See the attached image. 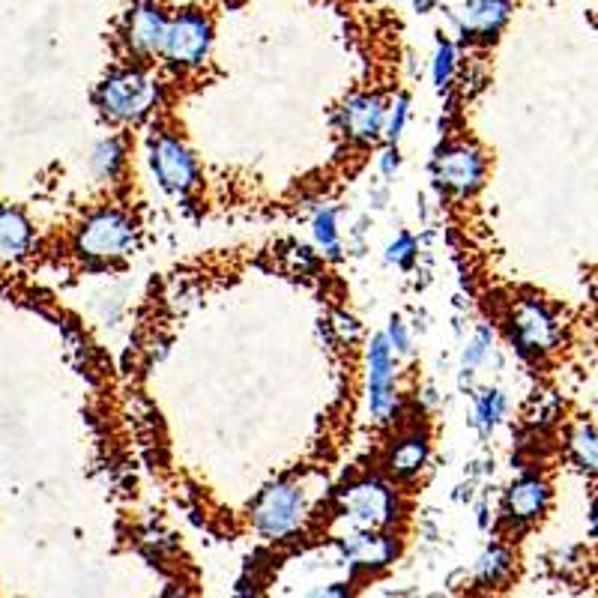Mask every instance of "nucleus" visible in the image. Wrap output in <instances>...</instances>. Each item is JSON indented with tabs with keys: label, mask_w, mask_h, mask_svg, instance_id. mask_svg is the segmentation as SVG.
<instances>
[{
	"label": "nucleus",
	"mask_w": 598,
	"mask_h": 598,
	"mask_svg": "<svg viewBox=\"0 0 598 598\" xmlns=\"http://www.w3.org/2000/svg\"><path fill=\"white\" fill-rule=\"evenodd\" d=\"M159 102V84L141 69H120L99 87V105L111 120L138 123Z\"/></svg>",
	"instance_id": "f257e3e1"
},
{
	"label": "nucleus",
	"mask_w": 598,
	"mask_h": 598,
	"mask_svg": "<svg viewBox=\"0 0 598 598\" xmlns=\"http://www.w3.org/2000/svg\"><path fill=\"white\" fill-rule=\"evenodd\" d=\"M338 509L341 518L353 527V530H371L380 533L395 521L398 503L395 494L386 482L380 479H359L353 485H347L338 497Z\"/></svg>",
	"instance_id": "f03ea898"
},
{
	"label": "nucleus",
	"mask_w": 598,
	"mask_h": 598,
	"mask_svg": "<svg viewBox=\"0 0 598 598\" xmlns=\"http://www.w3.org/2000/svg\"><path fill=\"white\" fill-rule=\"evenodd\" d=\"M302 518H305V497L297 485L288 482L270 485L252 509L255 530L270 542L291 539L302 527Z\"/></svg>",
	"instance_id": "7ed1b4c3"
},
{
	"label": "nucleus",
	"mask_w": 598,
	"mask_h": 598,
	"mask_svg": "<svg viewBox=\"0 0 598 598\" xmlns=\"http://www.w3.org/2000/svg\"><path fill=\"white\" fill-rule=\"evenodd\" d=\"M135 246V225L120 210H102L78 231V252L96 261H114L129 255Z\"/></svg>",
	"instance_id": "20e7f679"
},
{
	"label": "nucleus",
	"mask_w": 598,
	"mask_h": 598,
	"mask_svg": "<svg viewBox=\"0 0 598 598\" xmlns=\"http://www.w3.org/2000/svg\"><path fill=\"white\" fill-rule=\"evenodd\" d=\"M431 174L443 192L455 198H467L485 180V156L473 144H449L437 153Z\"/></svg>",
	"instance_id": "39448f33"
},
{
	"label": "nucleus",
	"mask_w": 598,
	"mask_h": 598,
	"mask_svg": "<svg viewBox=\"0 0 598 598\" xmlns=\"http://www.w3.org/2000/svg\"><path fill=\"white\" fill-rule=\"evenodd\" d=\"M213 45V24L204 12L189 9L180 12L171 24H168V36H165V60L174 66H198L204 63L207 51Z\"/></svg>",
	"instance_id": "423d86ee"
},
{
	"label": "nucleus",
	"mask_w": 598,
	"mask_h": 598,
	"mask_svg": "<svg viewBox=\"0 0 598 598\" xmlns=\"http://www.w3.org/2000/svg\"><path fill=\"white\" fill-rule=\"evenodd\" d=\"M395 410V353L386 335H374L368 344V413L374 422H389Z\"/></svg>",
	"instance_id": "0eeeda50"
},
{
	"label": "nucleus",
	"mask_w": 598,
	"mask_h": 598,
	"mask_svg": "<svg viewBox=\"0 0 598 598\" xmlns=\"http://www.w3.org/2000/svg\"><path fill=\"white\" fill-rule=\"evenodd\" d=\"M512 338L524 353H548L560 341V323L545 302L521 299L512 311Z\"/></svg>",
	"instance_id": "6e6552de"
},
{
	"label": "nucleus",
	"mask_w": 598,
	"mask_h": 598,
	"mask_svg": "<svg viewBox=\"0 0 598 598\" xmlns=\"http://www.w3.org/2000/svg\"><path fill=\"white\" fill-rule=\"evenodd\" d=\"M150 165H153L159 186L171 195H186L198 180V168H195L189 147L180 138H171V135H162V138L153 141Z\"/></svg>",
	"instance_id": "1a4fd4ad"
},
{
	"label": "nucleus",
	"mask_w": 598,
	"mask_h": 598,
	"mask_svg": "<svg viewBox=\"0 0 598 598\" xmlns=\"http://www.w3.org/2000/svg\"><path fill=\"white\" fill-rule=\"evenodd\" d=\"M386 117H389V108L383 105L380 96L374 93H359V96H350L341 111H338V126L341 132L356 141V144H371L377 141L383 132H386Z\"/></svg>",
	"instance_id": "9d476101"
},
{
	"label": "nucleus",
	"mask_w": 598,
	"mask_h": 598,
	"mask_svg": "<svg viewBox=\"0 0 598 598\" xmlns=\"http://www.w3.org/2000/svg\"><path fill=\"white\" fill-rule=\"evenodd\" d=\"M168 18L156 3H138L129 15H126V45L138 54V57H153L162 54L165 48V36H168Z\"/></svg>",
	"instance_id": "9b49d317"
},
{
	"label": "nucleus",
	"mask_w": 598,
	"mask_h": 598,
	"mask_svg": "<svg viewBox=\"0 0 598 598\" xmlns=\"http://www.w3.org/2000/svg\"><path fill=\"white\" fill-rule=\"evenodd\" d=\"M548 500H551V488H548L545 479L521 476L509 485V491L503 497V515H506L509 524L524 527V524H533L545 515Z\"/></svg>",
	"instance_id": "f8f14e48"
},
{
	"label": "nucleus",
	"mask_w": 598,
	"mask_h": 598,
	"mask_svg": "<svg viewBox=\"0 0 598 598\" xmlns=\"http://www.w3.org/2000/svg\"><path fill=\"white\" fill-rule=\"evenodd\" d=\"M341 548V557L347 566L353 569H386L395 554H398V545L395 539H389L386 533H371V530H356L350 536H344L338 542Z\"/></svg>",
	"instance_id": "ddd939ff"
},
{
	"label": "nucleus",
	"mask_w": 598,
	"mask_h": 598,
	"mask_svg": "<svg viewBox=\"0 0 598 598\" xmlns=\"http://www.w3.org/2000/svg\"><path fill=\"white\" fill-rule=\"evenodd\" d=\"M512 12V0H467L461 9V30L473 39H494Z\"/></svg>",
	"instance_id": "4468645a"
},
{
	"label": "nucleus",
	"mask_w": 598,
	"mask_h": 598,
	"mask_svg": "<svg viewBox=\"0 0 598 598\" xmlns=\"http://www.w3.org/2000/svg\"><path fill=\"white\" fill-rule=\"evenodd\" d=\"M425 461H428V440L422 434H407L389 449L386 470L395 479H413V476L422 473Z\"/></svg>",
	"instance_id": "2eb2a0df"
},
{
	"label": "nucleus",
	"mask_w": 598,
	"mask_h": 598,
	"mask_svg": "<svg viewBox=\"0 0 598 598\" xmlns=\"http://www.w3.org/2000/svg\"><path fill=\"white\" fill-rule=\"evenodd\" d=\"M30 249V225L18 210L0 207V258L12 261Z\"/></svg>",
	"instance_id": "dca6fc26"
},
{
	"label": "nucleus",
	"mask_w": 598,
	"mask_h": 598,
	"mask_svg": "<svg viewBox=\"0 0 598 598\" xmlns=\"http://www.w3.org/2000/svg\"><path fill=\"white\" fill-rule=\"evenodd\" d=\"M569 455L575 461V467H581L584 473L598 476V428L590 422H578L569 431Z\"/></svg>",
	"instance_id": "f3484780"
},
{
	"label": "nucleus",
	"mask_w": 598,
	"mask_h": 598,
	"mask_svg": "<svg viewBox=\"0 0 598 598\" xmlns=\"http://www.w3.org/2000/svg\"><path fill=\"white\" fill-rule=\"evenodd\" d=\"M311 234H314V243H317V249H320L326 258H332V261H338V258H341L338 216H335V210H332V207H320V210L314 213V219H311Z\"/></svg>",
	"instance_id": "a211bd4d"
},
{
	"label": "nucleus",
	"mask_w": 598,
	"mask_h": 598,
	"mask_svg": "<svg viewBox=\"0 0 598 598\" xmlns=\"http://www.w3.org/2000/svg\"><path fill=\"white\" fill-rule=\"evenodd\" d=\"M512 563H515L512 554L506 548L494 545L476 560V581L482 587H497V584H503L512 575Z\"/></svg>",
	"instance_id": "6ab92c4d"
},
{
	"label": "nucleus",
	"mask_w": 598,
	"mask_h": 598,
	"mask_svg": "<svg viewBox=\"0 0 598 598\" xmlns=\"http://www.w3.org/2000/svg\"><path fill=\"white\" fill-rule=\"evenodd\" d=\"M506 416V398L500 389H485L476 395V410H473V425L479 428L482 437H488Z\"/></svg>",
	"instance_id": "aec40b11"
},
{
	"label": "nucleus",
	"mask_w": 598,
	"mask_h": 598,
	"mask_svg": "<svg viewBox=\"0 0 598 598\" xmlns=\"http://www.w3.org/2000/svg\"><path fill=\"white\" fill-rule=\"evenodd\" d=\"M90 168L99 180H114L123 168V144L117 138L99 141L93 156H90Z\"/></svg>",
	"instance_id": "412c9836"
},
{
	"label": "nucleus",
	"mask_w": 598,
	"mask_h": 598,
	"mask_svg": "<svg viewBox=\"0 0 598 598\" xmlns=\"http://www.w3.org/2000/svg\"><path fill=\"white\" fill-rule=\"evenodd\" d=\"M491 347H494V329L491 326H479L473 332V338L467 341V347H464V371H476L488 359Z\"/></svg>",
	"instance_id": "4be33fe9"
},
{
	"label": "nucleus",
	"mask_w": 598,
	"mask_h": 598,
	"mask_svg": "<svg viewBox=\"0 0 598 598\" xmlns=\"http://www.w3.org/2000/svg\"><path fill=\"white\" fill-rule=\"evenodd\" d=\"M434 84H437V90H446L449 87V81H452V75H455V48H452V42H446V39H440L437 42V51H434Z\"/></svg>",
	"instance_id": "5701e85b"
},
{
	"label": "nucleus",
	"mask_w": 598,
	"mask_h": 598,
	"mask_svg": "<svg viewBox=\"0 0 598 598\" xmlns=\"http://www.w3.org/2000/svg\"><path fill=\"white\" fill-rule=\"evenodd\" d=\"M407 117H410V99H407V96H398V99H395V105L389 108V117H386V132H383L389 144H398V138H401L404 126H407Z\"/></svg>",
	"instance_id": "b1692460"
},
{
	"label": "nucleus",
	"mask_w": 598,
	"mask_h": 598,
	"mask_svg": "<svg viewBox=\"0 0 598 598\" xmlns=\"http://www.w3.org/2000/svg\"><path fill=\"white\" fill-rule=\"evenodd\" d=\"M416 252H419L416 240H413L410 234H398V237L389 243V249H386V261L395 264V267H410L413 258H416Z\"/></svg>",
	"instance_id": "393cba45"
},
{
	"label": "nucleus",
	"mask_w": 598,
	"mask_h": 598,
	"mask_svg": "<svg viewBox=\"0 0 598 598\" xmlns=\"http://www.w3.org/2000/svg\"><path fill=\"white\" fill-rule=\"evenodd\" d=\"M386 341H389V347H392L395 356L410 353V332H407V326H404L401 317H392V320H389V326H386Z\"/></svg>",
	"instance_id": "a878e982"
},
{
	"label": "nucleus",
	"mask_w": 598,
	"mask_h": 598,
	"mask_svg": "<svg viewBox=\"0 0 598 598\" xmlns=\"http://www.w3.org/2000/svg\"><path fill=\"white\" fill-rule=\"evenodd\" d=\"M380 174L386 177V180H395V174L401 171V153H398V147L395 144H389L383 153H380Z\"/></svg>",
	"instance_id": "bb28decb"
},
{
	"label": "nucleus",
	"mask_w": 598,
	"mask_h": 598,
	"mask_svg": "<svg viewBox=\"0 0 598 598\" xmlns=\"http://www.w3.org/2000/svg\"><path fill=\"white\" fill-rule=\"evenodd\" d=\"M308 598H350V593L341 584H329V587H320V590L308 593Z\"/></svg>",
	"instance_id": "cd10ccee"
},
{
	"label": "nucleus",
	"mask_w": 598,
	"mask_h": 598,
	"mask_svg": "<svg viewBox=\"0 0 598 598\" xmlns=\"http://www.w3.org/2000/svg\"><path fill=\"white\" fill-rule=\"evenodd\" d=\"M335 320H338L335 326H338V332H341L344 338H356V332H359V329H356V320H353V317L335 314Z\"/></svg>",
	"instance_id": "c85d7f7f"
},
{
	"label": "nucleus",
	"mask_w": 598,
	"mask_h": 598,
	"mask_svg": "<svg viewBox=\"0 0 598 598\" xmlns=\"http://www.w3.org/2000/svg\"><path fill=\"white\" fill-rule=\"evenodd\" d=\"M434 3H437V0H413L416 12H428V9H434Z\"/></svg>",
	"instance_id": "c756f323"
},
{
	"label": "nucleus",
	"mask_w": 598,
	"mask_h": 598,
	"mask_svg": "<svg viewBox=\"0 0 598 598\" xmlns=\"http://www.w3.org/2000/svg\"><path fill=\"white\" fill-rule=\"evenodd\" d=\"M593 533L598 536V500L593 503Z\"/></svg>",
	"instance_id": "7c9ffc66"
},
{
	"label": "nucleus",
	"mask_w": 598,
	"mask_h": 598,
	"mask_svg": "<svg viewBox=\"0 0 598 598\" xmlns=\"http://www.w3.org/2000/svg\"><path fill=\"white\" fill-rule=\"evenodd\" d=\"M165 598H192V596H189V593H183V590H171V593H168Z\"/></svg>",
	"instance_id": "2f4dec72"
},
{
	"label": "nucleus",
	"mask_w": 598,
	"mask_h": 598,
	"mask_svg": "<svg viewBox=\"0 0 598 598\" xmlns=\"http://www.w3.org/2000/svg\"><path fill=\"white\" fill-rule=\"evenodd\" d=\"M237 598H258V596H237Z\"/></svg>",
	"instance_id": "473e14b6"
}]
</instances>
